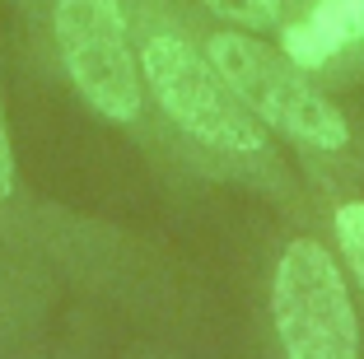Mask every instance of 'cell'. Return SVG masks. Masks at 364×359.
Wrapping results in <instances>:
<instances>
[{
	"label": "cell",
	"mask_w": 364,
	"mask_h": 359,
	"mask_svg": "<svg viewBox=\"0 0 364 359\" xmlns=\"http://www.w3.org/2000/svg\"><path fill=\"white\" fill-rule=\"evenodd\" d=\"M145 94L182 154L205 173L257 187L280 205H299V182L285 168L280 140L234 94L178 0H127Z\"/></svg>",
	"instance_id": "1"
},
{
	"label": "cell",
	"mask_w": 364,
	"mask_h": 359,
	"mask_svg": "<svg viewBox=\"0 0 364 359\" xmlns=\"http://www.w3.org/2000/svg\"><path fill=\"white\" fill-rule=\"evenodd\" d=\"M201 43L234 94L285 149L322 173H364V131L341 112L332 89L280 52V43H267V33H247L234 23L201 28Z\"/></svg>",
	"instance_id": "2"
},
{
	"label": "cell",
	"mask_w": 364,
	"mask_h": 359,
	"mask_svg": "<svg viewBox=\"0 0 364 359\" xmlns=\"http://www.w3.org/2000/svg\"><path fill=\"white\" fill-rule=\"evenodd\" d=\"M47 28H52L56 61L70 89L89 103V112L159 145L164 131L145 94L127 0H52Z\"/></svg>",
	"instance_id": "3"
},
{
	"label": "cell",
	"mask_w": 364,
	"mask_h": 359,
	"mask_svg": "<svg viewBox=\"0 0 364 359\" xmlns=\"http://www.w3.org/2000/svg\"><path fill=\"white\" fill-rule=\"evenodd\" d=\"M271 327L280 359H360V317L346 266L313 233L289 238L271 271Z\"/></svg>",
	"instance_id": "4"
},
{
	"label": "cell",
	"mask_w": 364,
	"mask_h": 359,
	"mask_svg": "<svg viewBox=\"0 0 364 359\" xmlns=\"http://www.w3.org/2000/svg\"><path fill=\"white\" fill-rule=\"evenodd\" d=\"M276 43L322 85H355L364 80V0H280Z\"/></svg>",
	"instance_id": "5"
},
{
	"label": "cell",
	"mask_w": 364,
	"mask_h": 359,
	"mask_svg": "<svg viewBox=\"0 0 364 359\" xmlns=\"http://www.w3.org/2000/svg\"><path fill=\"white\" fill-rule=\"evenodd\" d=\"M332 220V243L341 266L355 275V285L364 289V196H341V201L327 210Z\"/></svg>",
	"instance_id": "6"
},
{
	"label": "cell",
	"mask_w": 364,
	"mask_h": 359,
	"mask_svg": "<svg viewBox=\"0 0 364 359\" xmlns=\"http://www.w3.org/2000/svg\"><path fill=\"white\" fill-rule=\"evenodd\" d=\"M0 224H19V229H33L28 187H23L19 154H14L10 127H5V107H0Z\"/></svg>",
	"instance_id": "7"
},
{
	"label": "cell",
	"mask_w": 364,
	"mask_h": 359,
	"mask_svg": "<svg viewBox=\"0 0 364 359\" xmlns=\"http://www.w3.org/2000/svg\"><path fill=\"white\" fill-rule=\"evenodd\" d=\"M215 23H234L247 33H276L280 0H196Z\"/></svg>",
	"instance_id": "8"
}]
</instances>
